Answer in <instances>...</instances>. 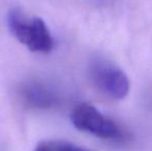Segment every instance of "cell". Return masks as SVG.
<instances>
[{
  "label": "cell",
  "instance_id": "cell-1",
  "mask_svg": "<svg viewBox=\"0 0 152 151\" xmlns=\"http://www.w3.org/2000/svg\"><path fill=\"white\" fill-rule=\"evenodd\" d=\"M7 26L12 34L31 52L49 53L54 40L42 19H29L20 8H12L7 14Z\"/></svg>",
  "mask_w": 152,
  "mask_h": 151
},
{
  "label": "cell",
  "instance_id": "cell-2",
  "mask_svg": "<svg viewBox=\"0 0 152 151\" xmlns=\"http://www.w3.org/2000/svg\"><path fill=\"white\" fill-rule=\"evenodd\" d=\"M70 120L79 131H86L102 139H120L123 133L113 120L89 104H79L70 114Z\"/></svg>",
  "mask_w": 152,
  "mask_h": 151
},
{
  "label": "cell",
  "instance_id": "cell-3",
  "mask_svg": "<svg viewBox=\"0 0 152 151\" xmlns=\"http://www.w3.org/2000/svg\"><path fill=\"white\" fill-rule=\"evenodd\" d=\"M93 84L102 93L115 99H122L129 90L128 78L117 65L104 59L94 60L90 65Z\"/></svg>",
  "mask_w": 152,
  "mask_h": 151
},
{
  "label": "cell",
  "instance_id": "cell-4",
  "mask_svg": "<svg viewBox=\"0 0 152 151\" xmlns=\"http://www.w3.org/2000/svg\"><path fill=\"white\" fill-rule=\"evenodd\" d=\"M23 96L35 108H50L55 104L54 94L40 84H28L23 90Z\"/></svg>",
  "mask_w": 152,
  "mask_h": 151
},
{
  "label": "cell",
  "instance_id": "cell-5",
  "mask_svg": "<svg viewBox=\"0 0 152 151\" xmlns=\"http://www.w3.org/2000/svg\"><path fill=\"white\" fill-rule=\"evenodd\" d=\"M34 151H90L69 142L49 140L38 143Z\"/></svg>",
  "mask_w": 152,
  "mask_h": 151
}]
</instances>
